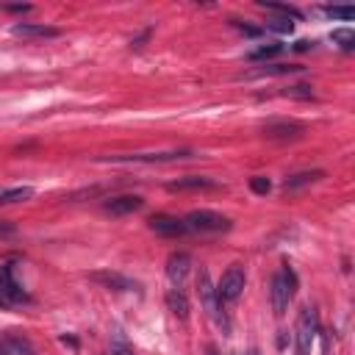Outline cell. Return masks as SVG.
Instances as JSON below:
<instances>
[{
  "label": "cell",
  "instance_id": "obj_1",
  "mask_svg": "<svg viewBox=\"0 0 355 355\" xmlns=\"http://www.w3.org/2000/svg\"><path fill=\"white\" fill-rule=\"evenodd\" d=\"M294 291H297V275H294V269H291L288 263H283V269L272 277V291H269V297H272V311H275L277 316L286 313L288 302L294 300Z\"/></svg>",
  "mask_w": 355,
  "mask_h": 355
},
{
  "label": "cell",
  "instance_id": "obj_2",
  "mask_svg": "<svg viewBox=\"0 0 355 355\" xmlns=\"http://www.w3.org/2000/svg\"><path fill=\"white\" fill-rule=\"evenodd\" d=\"M197 297H200V302H202V308H205V313L222 327V330H227L230 327V322L225 319V313L219 311L222 308V302H219V297H216V288H214V283H211V275H208V269H200L197 272Z\"/></svg>",
  "mask_w": 355,
  "mask_h": 355
},
{
  "label": "cell",
  "instance_id": "obj_3",
  "mask_svg": "<svg viewBox=\"0 0 355 355\" xmlns=\"http://www.w3.org/2000/svg\"><path fill=\"white\" fill-rule=\"evenodd\" d=\"M297 349L300 355H311L313 352V344H316V336H319V313L313 305H305L300 311V319H297Z\"/></svg>",
  "mask_w": 355,
  "mask_h": 355
},
{
  "label": "cell",
  "instance_id": "obj_4",
  "mask_svg": "<svg viewBox=\"0 0 355 355\" xmlns=\"http://www.w3.org/2000/svg\"><path fill=\"white\" fill-rule=\"evenodd\" d=\"M183 225L186 230H194V233H222V230H230V219L216 214V211H191L183 216Z\"/></svg>",
  "mask_w": 355,
  "mask_h": 355
},
{
  "label": "cell",
  "instance_id": "obj_5",
  "mask_svg": "<svg viewBox=\"0 0 355 355\" xmlns=\"http://www.w3.org/2000/svg\"><path fill=\"white\" fill-rule=\"evenodd\" d=\"M244 286H247V275H244V269H241V266H230V269L222 275L219 286H216V297H219V302H222V305H225V302H236V300L241 297Z\"/></svg>",
  "mask_w": 355,
  "mask_h": 355
},
{
  "label": "cell",
  "instance_id": "obj_6",
  "mask_svg": "<svg viewBox=\"0 0 355 355\" xmlns=\"http://www.w3.org/2000/svg\"><path fill=\"white\" fill-rule=\"evenodd\" d=\"M263 133L269 139L288 141V139H300L305 133V125L302 122H294V119H275V122H266L263 125Z\"/></svg>",
  "mask_w": 355,
  "mask_h": 355
},
{
  "label": "cell",
  "instance_id": "obj_7",
  "mask_svg": "<svg viewBox=\"0 0 355 355\" xmlns=\"http://www.w3.org/2000/svg\"><path fill=\"white\" fill-rule=\"evenodd\" d=\"M189 272H191V258L186 252H172L166 261V277H169L172 288H183Z\"/></svg>",
  "mask_w": 355,
  "mask_h": 355
},
{
  "label": "cell",
  "instance_id": "obj_8",
  "mask_svg": "<svg viewBox=\"0 0 355 355\" xmlns=\"http://www.w3.org/2000/svg\"><path fill=\"white\" fill-rule=\"evenodd\" d=\"M0 294L8 302H28V291L14 280V266L11 263L0 266Z\"/></svg>",
  "mask_w": 355,
  "mask_h": 355
},
{
  "label": "cell",
  "instance_id": "obj_9",
  "mask_svg": "<svg viewBox=\"0 0 355 355\" xmlns=\"http://www.w3.org/2000/svg\"><path fill=\"white\" fill-rule=\"evenodd\" d=\"M147 222H150V230H155L161 236H183V233H189L186 225H183V219L169 216V214H153Z\"/></svg>",
  "mask_w": 355,
  "mask_h": 355
},
{
  "label": "cell",
  "instance_id": "obj_10",
  "mask_svg": "<svg viewBox=\"0 0 355 355\" xmlns=\"http://www.w3.org/2000/svg\"><path fill=\"white\" fill-rule=\"evenodd\" d=\"M144 205V200L141 197H136V194H119V197H111V200H105V214H111V216H125V214H133V211H139Z\"/></svg>",
  "mask_w": 355,
  "mask_h": 355
},
{
  "label": "cell",
  "instance_id": "obj_11",
  "mask_svg": "<svg viewBox=\"0 0 355 355\" xmlns=\"http://www.w3.org/2000/svg\"><path fill=\"white\" fill-rule=\"evenodd\" d=\"M191 150H169V153H136V155H111V161H180V158H191Z\"/></svg>",
  "mask_w": 355,
  "mask_h": 355
},
{
  "label": "cell",
  "instance_id": "obj_12",
  "mask_svg": "<svg viewBox=\"0 0 355 355\" xmlns=\"http://www.w3.org/2000/svg\"><path fill=\"white\" fill-rule=\"evenodd\" d=\"M92 280L100 283V286H105V288H114V291H136L139 288L136 280H130V277H125L119 272H94Z\"/></svg>",
  "mask_w": 355,
  "mask_h": 355
},
{
  "label": "cell",
  "instance_id": "obj_13",
  "mask_svg": "<svg viewBox=\"0 0 355 355\" xmlns=\"http://www.w3.org/2000/svg\"><path fill=\"white\" fill-rule=\"evenodd\" d=\"M14 36H22V39H55L58 36V28L53 25H36V22H17L11 28Z\"/></svg>",
  "mask_w": 355,
  "mask_h": 355
},
{
  "label": "cell",
  "instance_id": "obj_14",
  "mask_svg": "<svg viewBox=\"0 0 355 355\" xmlns=\"http://www.w3.org/2000/svg\"><path fill=\"white\" fill-rule=\"evenodd\" d=\"M216 183L211 178H202V175H186V178H178L172 183H166L169 191H189V189H214Z\"/></svg>",
  "mask_w": 355,
  "mask_h": 355
},
{
  "label": "cell",
  "instance_id": "obj_15",
  "mask_svg": "<svg viewBox=\"0 0 355 355\" xmlns=\"http://www.w3.org/2000/svg\"><path fill=\"white\" fill-rule=\"evenodd\" d=\"M166 308H169L180 322L189 319V297L183 294V288H169V291H166Z\"/></svg>",
  "mask_w": 355,
  "mask_h": 355
},
{
  "label": "cell",
  "instance_id": "obj_16",
  "mask_svg": "<svg viewBox=\"0 0 355 355\" xmlns=\"http://www.w3.org/2000/svg\"><path fill=\"white\" fill-rule=\"evenodd\" d=\"M322 178H324L322 169L297 172V175H288V178L283 180V189H286V191H297V189H302V186H308V183H316V180H322Z\"/></svg>",
  "mask_w": 355,
  "mask_h": 355
},
{
  "label": "cell",
  "instance_id": "obj_17",
  "mask_svg": "<svg viewBox=\"0 0 355 355\" xmlns=\"http://www.w3.org/2000/svg\"><path fill=\"white\" fill-rule=\"evenodd\" d=\"M33 197V189L31 186H0V205H11V202H19V200H31Z\"/></svg>",
  "mask_w": 355,
  "mask_h": 355
},
{
  "label": "cell",
  "instance_id": "obj_18",
  "mask_svg": "<svg viewBox=\"0 0 355 355\" xmlns=\"http://www.w3.org/2000/svg\"><path fill=\"white\" fill-rule=\"evenodd\" d=\"M258 6H261V8H266V11H272V14H277V17H283V19H302L300 8L286 6V3H266V0H261Z\"/></svg>",
  "mask_w": 355,
  "mask_h": 355
},
{
  "label": "cell",
  "instance_id": "obj_19",
  "mask_svg": "<svg viewBox=\"0 0 355 355\" xmlns=\"http://www.w3.org/2000/svg\"><path fill=\"white\" fill-rule=\"evenodd\" d=\"M280 50H283V44H280V42H272V44H263V47H255L252 53H247V58H250V61H269V58H275Z\"/></svg>",
  "mask_w": 355,
  "mask_h": 355
},
{
  "label": "cell",
  "instance_id": "obj_20",
  "mask_svg": "<svg viewBox=\"0 0 355 355\" xmlns=\"http://www.w3.org/2000/svg\"><path fill=\"white\" fill-rule=\"evenodd\" d=\"M300 64H263L261 69L250 72V75H288V72H300Z\"/></svg>",
  "mask_w": 355,
  "mask_h": 355
},
{
  "label": "cell",
  "instance_id": "obj_21",
  "mask_svg": "<svg viewBox=\"0 0 355 355\" xmlns=\"http://www.w3.org/2000/svg\"><path fill=\"white\" fill-rule=\"evenodd\" d=\"M111 355H133V347L128 344V338L119 330L111 336Z\"/></svg>",
  "mask_w": 355,
  "mask_h": 355
},
{
  "label": "cell",
  "instance_id": "obj_22",
  "mask_svg": "<svg viewBox=\"0 0 355 355\" xmlns=\"http://www.w3.org/2000/svg\"><path fill=\"white\" fill-rule=\"evenodd\" d=\"M330 39H333V42H341L344 50H352V44H355V33H352L349 28H336V31L330 33Z\"/></svg>",
  "mask_w": 355,
  "mask_h": 355
},
{
  "label": "cell",
  "instance_id": "obj_23",
  "mask_svg": "<svg viewBox=\"0 0 355 355\" xmlns=\"http://www.w3.org/2000/svg\"><path fill=\"white\" fill-rule=\"evenodd\" d=\"M322 11L333 19H352L355 17V8H349V6H324Z\"/></svg>",
  "mask_w": 355,
  "mask_h": 355
},
{
  "label": "cell",
  "instance_id": "obj_24",
  "mask_svg": "<svg viewBox=\"0 0 355 355\" xmlns=\"http://www.w3.org/2000/svg\"><path fill=\"white\" fill-rule=\"evenodd\" d=\"M283 94H286V97H300V100H308V97H313V86H308V83H297V86H288Z\"/></svg>",
  "mask_w": 355,
  "mask_h": 355
},
{
  "label": "cell",
  "instance_id": "obj_25",
  "mask_svg": "<svg viewBox=\"0 0 355 355\" xmlns=\"http://www.w3.org/2000/svg\"><path fill=\"white\" fill-rule=\"evenodd\" d=\"M266 28L269 31H277V33H291L294 31V22L291 19H283V17H275V19H266Z\"/></svg>",
  "mask_w": 355,
  "mask_h": 355
},
{
  "label": "cell",
  "instance_id": "obj_26",
  "mask_svg": "<svg viewBox=\"0 0 355 355\" xmlns=\"http://www.w3.org/2000/svg\"><path fill=\"white\" fill-rule=\"evenodd\" d=\"M250 189H252L255 194H269L272 183H269L266 178H261V175H258V178H252V180H250Z\"/></svg>",
  "mask_w": 355,
  "mask_h": 355
},
{
  "label": "cell",
  "instance_id": "obj_27",
  "mask_svg": "<svg viewBox=\"0 0 355 355\" xmlns=\"http://www.w3.org/2000/svg\"><path fill=\"white\" fill-rule=\"evenodd\" d=\"M33 6H28V3H17V6H0V11H11V14H25V11H31Z\"/></svg>",
  "mask_w": 355,
  "mask_h": 355
},
{
  "label": "cell",
  "instance_id": "obj_28",
  "mask_svg": "<svg viewBox=\"0 0 355 355\" xmlns=\"http://www.w3.org/2000/svg\"><path fill=\"white\" fill-rule=\"evenodd\" d=\"M233 25L241 31V33H247V36H258L261 33V28H252V25H244V22H239V19H233Z\"/></svg>",
  "mask_w": 355,
  "mask_h": 355
},
{
  "label": "cell",
  "instance_id": "obj_29",
  "mask_svg": "<svg viewBox=\"0 0 355 355\" xmlns=\"http://www.w3.org/2000/svg\"><path fill=\"white\" fill-rule=\"evenodd\" d=\"M150 33H153V31H150V28H147V31H144V33H141V36H136V39H133V42H130V47H136V50H139V47H141V44H144V42H147V39H150Z\"/></svg>",
  "mask_w": 355,
  "mask_h": 355
},
{
  "label": "cell",
  "instance_id": "obj_30",
  "mask_svg": "<svg viewBox=\"0 0 355 355\" xmlns=\"http://www.w3.org/2000/svg\"><path fill=\"white\" fill-rule=\"evenodd\" d=\"M0 355H11V344L6 338H0Z\"/></svg>",
  "mask_w": 355,
  "mask_h": 355
},
{
  "label": "cell",
  "instance_id": "obj_31",
  "mask_svg": "<svg viewBox=\"0 0 355 355\" xmlns=\"http://www.w3.org/2000/svg\"><path fill=\"white\" fill-rule=\"evenodd\" d=\"M308 47H313V42H305V39H302V42H297V44H294V50H300V53H302V50H308Z\"/></svg>",
  "mask_w": 355,
  "mask_h": 355
},
{
  "label": "cell",
  "instance_id": "obj_32",
  "mask_svg": "<svg viewBox=\"0 0 355 355\" xmlns=\"http://www.w3.org/2000/svg\"><path fill=\"white\" fill-rule=\"evenodd\" d=\"M14 233V225H3L0 222V236H11Z\"/></svg>",
  "mask_w": 355,
  "mask_h": 355
},
{
  "label": "cell",
  "instance_id": "obj_33",
  "mask_svg": "<svg viewBox=\"0 0 355 355\" xmlns=\"http://www.w3.org/2000/svg\"><path fill=\"white\" fill-rule=\"evenodd\" d=\"M8 305H11V302H8V300H6L3 294H0V308H8Z\"/></svg>",
  "mask_w": 355,
  "mask_h": 355
},
{
  "label": "cell",
  "instance_id": "obj_34",
  "mask_svg": "<svg viewBox=\"0 0 355 355\" xmlns=\"http://www.w3.org/2000/svg\"><path fill=\"white\" fill-rule=\"evenodd\" d=\"M208 355H219V352H216V349H214V347H211V349H208Z\"/></svg>",
  "mask_w": 355,
  "mask_h": 355
},
{
  "label": "cell",
  "instance_id": "obj_35",
  "mask_svg": "<svg viewBox=\"0 0 355 355\" xmlns=\"http://www.w3.org/2000/svg\"><path fill=\"white\" fill-rule=\"evenodd\" d=\"M250 355H258V349H252V352H250Z\"/></svg>",
  "mask_w": 355,
  "mask_h": 355
}]
</instances>
